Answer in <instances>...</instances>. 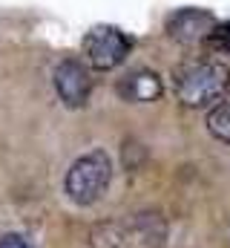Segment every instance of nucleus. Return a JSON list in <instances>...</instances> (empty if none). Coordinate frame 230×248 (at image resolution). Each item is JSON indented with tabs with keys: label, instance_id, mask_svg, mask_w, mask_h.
<instances>
[{
	"label": "nucleus",
	"instance_id": "nucleus-1",
	"mask_svg": "<svg viewBox=\"0 0 230 248\" xmlns=\"http://www.w3.org/2000/svg\"><path fill=\"white\" fill-rule=\"evenodd\" d=\"M230 87V69L219 61H190L175 69V95L184 107H207Z\"/></svg>",
	"mask_w": 230,
	"mask_h": 248
},
{
	"label": "nucleus",
	"instance_id": "nucleus-9",
	"mask_svg": "<svg viewBox=\"0 0 230 248\" xmlns=\"http://www.w3.org/2000/svg\"><path fill=\"white\" fill-rule=\"evenodd\" d=\"M0 248H32L20 234H6V237H0Z\"/></svg>",
	"mask_w": 230,
	"mask_h": 248
},
{
	"label": "nucleus",
	"instance_id": "nucleus-8",
	"mask_svg": "<svg viewBox=\"0 0 230 248\" xmlns=\"http://www.w3.org/2000/svg\"><path fill=\"white\" fill-rule=\"evenodd\" d=\"M207 46H210V49H216V52H225V55H230V23H219V26L210 32Z\"/></svg>",
	"mask_w": 230,
	"mask_h": 248
},
{
	"label": "nucleus",
	"instance_id": "nucleus-4",
	"mask_svg": "<svg viewBox=\"0 0 230 248\" xmlns=\"http://www.w3.org/2000/svg\"><path fill=\"white\" fill-rule=\"evenodd\" d=\"M55 90L66 107H84L92 95V75L81 61H60L55 69Z\"/></svg>",
	"mask_w": 230,
	"mask_h": 248
},
{
	"label": "nucleus",
	"instance_id": "nucleus-6",
	"mask_svg": "<svg viewBox=\"0 0 230 248\" xmlns=\"http://www.w3.org/2000/svg\"><path fill=\"white\" fill-rule=\"evenodd\" d=\"M164 87H161V78L150 69H135V72H127L118 84V95L129 104H150L156 98H161Z\"/></svg>",
	"mask_w": 230,
	"mask_h": 248
},
{
	"label": "nucleus",
	"instance_id": "nucleus-5",
	"mask_svg": "<svg viewBox=\"0 0 230 248\" xmlns=\"http://www.w3.org/2000/svg\"><path fill=\"white\" fill-rule=\"evenodd\" d=\"M216 26H219L216 17L210 12H204V9H178L167 20V32H170L172 41H178V44L207 41Z\"/></svg>",
	"mask_w": 230,
	"mask_h": 248
},
{
	"label": "nucleus",
	"instance_id": "nucleus-3",
	"mask_svg": "<svg viewBox=\"0 0 230 248\" xmlns=\"http://www.w3.org/2000/svg\"><path fill=\"white\" fill-rule=\"evenodd\" d=\"M129 49H132V41L115 26L101 23L84 35V55H86L89 66H95V69H113L118 63H124Z\"/></svg>",
	"mask_w": 230,
	"mask_h": 248
},
{
	"label": "nucleus",
	"instance_id": "nucleus-7",
	"mask_svg": "<svg viewBox=\"0 0 230 248\" xmlns=\"http://www.w3.org/2000/svg\"><path fill=\"white\" fill-rule=\"evenodd\" d=\"M207 130L219 139V141H228L230 144V98H222L210 116H207Z\"/></svg>",
	"mask_w": 230,
	"mask_h": 248
},
{
	"label": "nucleus",
	"instance_id": "nucleus-2",
	"mask_svg": "<svg viewBox=\"0 0 230 248\" xmlns=\"http://www.w3.org/2000/svg\"><path fill=\"white\" fill-rule=\"evenodd\" d=\"M110 179H113V159L104 150H92L72 162V168L63 179V187L72 202L92 205L104 196V190L110 187Z\"/></svg>",
	"mask_w": 230,
	"mask_h": 248
},
{
	"label": "nucleus",
	"instance_id": "nucleus-10",
	"mask_svg": "<svg viewBox=\"0 0 230 248\" xmlns=\"http://www.w3.org/2000/svg\"><path fill=\"white\" fill-rule=\"evenodd\" d=\"M228 240H230V234H228Z\"/></svg>",
	"mask_w": 230,
	"mask_h": 248
}]
</instances>
